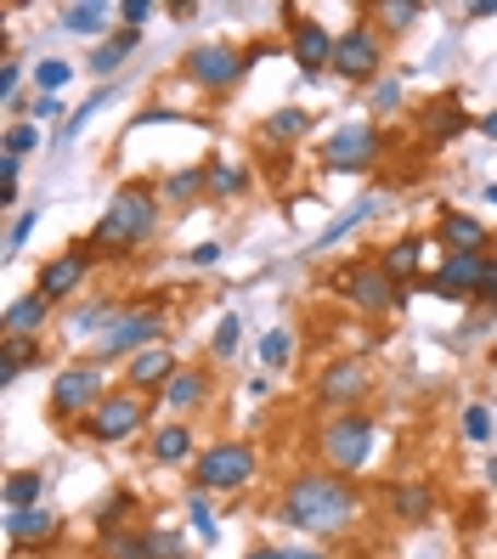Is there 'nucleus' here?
Masks as SVG:
<instances>
[{"label":"nucleus","instance_id":"obj_8","mask_svg":"<svg viewBox=\"0 0 497 559\" xmlns=\"http://www.w3.org/2000/svg\"><path fill=\"white\" fill-rule=\"evenodd\" d=\"M142 424H147V407H142L137 390H108L103 407L85 418V436L103 441V447H114V441H130V436L142 430Z\"/></svg>","mask_w":497,"mask_h":559},{"label":"nucleus","instance_id":"obj_4","mask_svg":"<svg viewBox=\"0 0 497 559\" xmlns=\"http://www.w3.org/2000/svg\"><path fill=\"white\" fill-rule=\"evenodd\" d=\"M267 57V51H238V46H226V40H204V46H192L181 57V74L198 85V91H226V85H238L255 62Z\"/></svg>","mask_w":497,"mask_h":559},{"label":"nucleus","instance_id":"obj_55","mask_svg":"<svg viewBox=\"0 0 497 559\" xmlns=\"http://www.w3.org/2000/svg\"><path fill=\"white\" fill-rule=\"evenodd\" d=\"M486 204H497V181H486Z\"/></svg>","mask_w":497,"mask_h":559},{"label":"nucleus","instance_id":"obj_47","mask_svg":"<svg viewBox=\"0 0 497 559\" xmlns=\"http://www.w3.org/2000/svg\"><path fill=\"white\" fill-rule=\"evenodd\" d=\"M119 17H125V28H142V23L153 17V0H125Z\"/></svg>","mask_w":497,"mask_h":559},{"label":"nucleus","instance_id":"obj_49","mask_svg":"<svg viewBox=\"0 0 497 559\" xmlns=\"http://www.w3.org/2000/svg\"><path fill=\"white\" fill-rule=\"evenodd\" d=\"M215 260H221V243H198L192 249V266H215Z\"/></svg>","mask_w":497,"mask_h":559},{"label":"nucleus","instance_id":"obj_21","mask_svg":"<svg viewBox=\"0 0 497 559\" xmlns=\"http://www.w3.org/2000/svg\"><path fill=\"white\" fill-rule=\"evenodd\" d=\"M379 204H384L379 192H368V199H356V204H351L345 215H334V221L322 226V233H317V243H311V249H334L340 238H351V233H356L362 221H374V215H379Z\"/></svg>","mask_w":497,"mask_h":559},{"label":"nucleus","instance_id":"obj_25","mask_svg":"<svg viewBox=\"0 0 497 559\" xmlns=\"http://www.w3.org/2000/svg\"><path fill=\"white\" fill-rule=\"evenodd\" d=\"M429 249H436V243H424V238H407V243H390V249L379 254V266H384V272H390L395 283H402V288H407L413 266H418V260H424Z\"/></svg>","mask_w":497,"mask_h":559},{"label":"nucleus","instance_id":"obj_46","mask_svg":"<svg viewBox=\"0 0 497 559\" xmlns=\"http://www.w3.org/2000/svg\"><path fill=\"white\" fill-rule=\"evenodd\" d=\"M28 114H35V124H57L69 108H62V96H35V103H28ZM62 124H69V119H62Z\"/></svg>","mask_w":497,"mask_h":559},{"label":"nucleus","instance_id":"obj_12","mask_svg":"<svg viewBox=\"0 0 497 559\" xmlns=\"http://www.w3.org/2000/svg\"><path fill=\"white\" fill-rule=\"evenodd\" d=\"M492 266H497L492 254H447V266L429 277V294H441V300H481Z\"/></svg>","mask_w":497,"mask_h":559},{"label":"nucleus","instance_id":"obj_53","mask_svg":"<svg viewBox=\"0 0 497 559\" xmlns=\"http://www.w3.org/2000/svg\"><path fill=\"white\" fill-rule=\"evenodd\" d=\"M249 559H283V548H255Z\"/></svg>","mask_w":497,"mask_h":559},{"label":"nucleus","instance_id":"obj_29","mask_svg":"<svg viewBox=\"0 0 497 559\" xmlns=\"http://www.w3.org/2000/svg\"><path fill=\"white\" fill-rule=\"evenodd\" d=\"M153 457H158V464H187V457H192V430H187V424L153 430Z\"/></svg>","mask_w":497,"mask_h":559},{"label":"nucleus","instance_id":"obj_37","mask_svg":"<svg viewBox=\"0 0 497 559\" xmlns=\"http://www.w3.org/2000/svg\"><path fill=\"white\" fill-rule=\"evenodd\" d=\"M198 192H210V181H204V170H176L170 181H164V199L170 204H192Z\"/></svg>","mask_w":497,"mask_h":559},{"label":"nucleus","instance_id":"obj_31","mask_svg":"<svg viewBox=\"0 0 497 559\" xmlns=\"http://www.w3.org/2000/svg\"><path fill=\"white\" fill-rule=\"evenodd\" d=\"M238 345H244V322H238V311H226L215 322V334H210V356L215 361H232V356H238Z\"/></svg>","mask_w":497,"mask_h":559},{"label":"nucleus","instance_id":"obj_9","mask_svg":"<svg viewBox=\"0 0 497 559\" xmlns=\"http://www.w3.org/2000/svg\"><path fill=\"white\" fill-rule=\"evenodd\" d=\"M340 294H345V300L356 306V311H395V306H402L407 300V288L402 283H395L384 266H351V272H340V283H334Z\"/></svg>","mask_w":497,"mask_h":559},{"label":"nucleus","instance_id":"obj_44","mask_svg":"<svg viewBox=\"0 0 497 559\" xmlns=\"http://www.w3.org/2000/svg\"><path fill=\"white\" fill-rule=\"evenodd\" d=\"M192 532H198V543H215V514H210L204 491H192Z\"/></svg>","mask_w":497,"mask_h":559},{"label":"nucleus","instance_id":"obj_14","mask_svg":"<svg viewBox=\"0 0 497 559\" xmlns=\"http://www.w3.org/2000/svg\"><path fill=\"white\" fill-rule=\"evenodd\" d=\"M362 396H368V361H356V356L328 361L322 379H317V402L334 407V413H351Z\"/></svg>","mask_w":497,"mask_h":559},{"label":"nucleus","instance_id":"obj_32","mask_svg":"<svg viewBox=\"0 0 497 559\" xmlns=\"http://www.w3.org/2000/svg\"><path fill=\"white\" fill-rule=\"evenodd\" d=\"M288 361H294V334H288V328H272V334L260 340V368H267V373H283Z\"/></svg>","mask_w":497,"mask_h":559},{"label":"nucleus","instance_id":"obj_54","mask_svg":"<svg viewBox=\"0 0 497 559\" xmlns=\"http://www.w3.org/2000/svg\"><path fill=\"white\" fill-rule=\"evenodd\" d=\"M486 480H492V491H497V457H492V464H486Z\"/></svg>","mask_w":497,"mask_h":559},{"label":"nucleus","instance_id":"obj_43","mask_svg":"<svg viewBox=\"0 0 497 559\" xmlns=\"http://www.w3.org/2000/svg\"><path fill=\"white\" fill-rule=\"evenodd\" d=\"M17 91H23V69L7 57V62H0V108H7V114H17Z\"/></svg>","mask_w":497,"mask_h":559},{"label":"nucleus","instance_id":"obj_40","mask_svg":"<svg viewBox=\"0 0 497 559\" xmlns=\"http://www.w3.org/2000/svg\"><path fill=\"white\" fill-rule=\"evenodd\" d=\"M130 509H137V498H130V491H114V498L96 509V525H103V537H108V532H125V514H130Z\"/></svg>","mask_w":497,"mask_h":559},{"label":"nucleus","instance_id":"obj_35","mask_svg":"<svg viewBox=\"0 0 497 559\" xmlns=\"http://www.w3.org/2000/svg\"><path fill=\"white\" fill-rule=\"evenodd\" d=\"M74 80V62H62V57H46L40 69H35V96H57L62 85Z\"/></svg>","mask_w":497,"mask_h":559},{"label":"nucleus","instance_id":"obj_34","mask_svg":"<svg viewBox=\"0 0 497 559\" xmlns=\"http://www.w3.org/2000/svg\"><path fill=\"white\" fill-rule=\"evenodd\" d=\"M35 147H40V124H35V119H28V124H12L7 136H0V158H17V164H23Z\"/></svg>","mask_w":497,"mask_h":559},{"label":"nucleus","instance_id":"obj_17","mask_svg":"<svg viewBox=\"0 0 497 559\" xmlns=\"http://www.w3.org/2000/svg\"><path fill=\"white\" fill-rule=\"evenodd\" d=\"M57 537V514L46 509V503H35V509H7V543L12 548H40V543H51Z\"/></svg>","mask_w":497,"mask_h":559},{"label":"nucleus","instance_id":"obj_23","mask_svg":"<svg viewBox=\"0 0 497 559\" xmlns=\"http://www.w3.org/2000/svg\"><path fill=\"white\" fill-rule=\"evenodd\" d=\"M108 17H114V7H103V0H74V7H62V28L69 35H108Z\"/></svg>","mask_w":497,"mask_h":559},{"label":"nucleus","instance_id":"obj_36","mask_svg":"<svg viewBox=\"0 0 497 559\" xmlns=\"http://www.w3.org/2000/svg\"><path fill=\"white\" fill-rule=\"evenodd\" d=\"M103 559H147V532H108Z\"/></svg>","mask_w":497,"mask_h":559},{"label":"nucleus","instance_id":"obj_10","mask_svg":"<svg viewBox=\"0 0 497 559\" xmlns=\"http://www.w3.org/2000/svg\"><path fill=\"white\" fill-rule=\"evenodd\" d=\"M384 69V40H379V28L374 23H351L345 35H340V46H334V74L340 80H374Z\"/></svg>","mask_w":497,"mask_h":559},{"label":"nucleus","instance_id":"obj_22","mask_svg":"<svg viewBox=\"0 0 497 559\" xmlns=\"http://www.w3.org/2000/svg\"><path fill=\"white\" fill-rule=\"evenodd\" d=\"M204 396H210V384H204V373H198V368H181L170 384H164V407H170V413L204 407Z\"/></svg>","mask_w":497,"mask_h":559},{"label":"nucleus","instance_id":"obj_2","mask_svg":"<svg viewBox=\"0 0 497 559\" xmlns=\"http://www.w3.org/2000/svg\"><path fill=\"white\" fill-rule=\"evenodd\" d=\"M153 233H158V199H153V187H119L114 199H108V210H103V221L91 226L85 249L96 260H125V254H137L142 243H153Z\"/></svg>","mask_w":497,"mask_h":559},{"label":"nucleus","instance_id":"obj_39","mask_svg":"<svg viewBox=\"0 0 497 559\" xmlns=\"http://www.w3.org/2000/svg\"><path fill=\"white\" fill-rule=\"evenodd\" d=\"M204 181H210V192H221V199H232V192H244V170H238V164H226V158H215V164H210Z\"/></svg>","mask_w":497,"mask_h":559},{"label":"nucleus","instance_id":"obj_48","mask_svg":"<svg viewBox=\"0 0 497 559\" xmlns=\"http://www.w3.org/2000/svg\"><path fill=\"white\" fill-rule=\"evenodd\" d=\"M374 103H379V108H395V103H402V80H379Z\"/></svg>","mask_w":497,"mask_h":559},{"label":"nucleus","instance_id":"obj_11","mask_svg":"<svg viewBox=\"0 0 497 559\" xmlns=\"http://www.w3.org/2000/svg\"><path fill=\"white\" fill-rule=\"evenodd\" d=\"M91 266H96V254H91L85 243H74V249H62V254H51L46 266H40V277H35V294H46L51 306H62V300H74V294L85 288V277H91Z\"/></svg>","mask_w":497,"mask_h":559},{"label":"nucleus","instance_id":"obj_51","mask_svg":"<svg viewBox=\"0 0 497 559\" xmlns=\"http://www.w3.org/2000/svg\"><path fill=\"white\" fill-rule=\"evenodd\" d=\"M475 124H481V136H492V142H497V108H492V114H481Z\"/></svg>","mask_w":497,"mask_h":559},{"label":"nucleus","instance_id":"obj_7","mask_svg":"<svg viewBox=\"0 0 497 559\" xmlns=\"http://www.w3.org/2000/svg\"><path fill=\"white\" fill-rule=\"evenodd\" d=\"M322 457H328V469H334V475H356V469L374 457V418L340 413V418L322 430Z\"/></svg>","mask_w":497,"mask_h":559},{"label":"nucleus","instance_id":"obj_18","mask_svg":"<svg viewBox=\"0 0 497 559\" xmlns=\"http://www.w3.org/2000/svg\"><path fill=\"white\" fill-rule=\"evenodd\" d=\"M46 322H51V300L46 294H23V300H12L7 317H0V334L7 340H40Z\"/></svg>","mask_w":497,"mask_h":559},{"label":"nucleus","instance_id":"obj_27","mask_svg":"<svg viewBox=\"0 0 497 559\" xmlns=\"http://www.w3.org/2000/svg\"><path fill=\"white\" fill-rule=\"evenodd\" d=\"M424 130L429 136H458V130H470V114H463L458 96H441V103L424 114Z\"/></svg>","mask_w":497,"mask_h":559},{"label":"nucleus","instance_id":"obj_38","mask_svg":"<svg viewBox=\"0 0 497 559\" xmlns=\"http://www.w3.org/2000/svg\"><path fill=\"white\" fill-rule=\"evenodd\" d=\"M374 17H384V28L402 35V28H413L424 17V7H418V0H384V7H374Z\"/></svg>","mask_w":497,"mask_h":559},{"label":"nucleus","instance_id":"obj_52","mask_svg":"<svg viewBox=\"0 0 497 559\" xmlns=\"http://www.w3.org/2000/svg\"><path fill=\"white\" fill-rule=\"evenodd\" d=\"M283 559H328L322 548H283Z\"/></svg>","mask_w":497,"mask_h":559},{"label":"nucleus","instance_id":"obj_19","mask_svg":"<svg viewBox=\"0 0 497 559\" xmlns=\"http://www.w3.org/2000/svg\"><path fill=\"white\" fill-rule=\"evenodd\" d=\"M436 233H441V243H447L452 254H486V226H481L475 215H463V210H447V204H441Z\"/></svg>","mask_w":497,"mask_h":559},{"label":"nucleus","instance_id":"obj_28","mask_svg":"<svg viewBox=\"0 0 497 559\" xmlns=\"http://www.w3.org/2000/svg\"><path fill=\"white\" fill-rule=\"evenodd\" d=\"M311 136V114L306 108H277L267 114V142H300Z\"/></svg>","mask_w":497,"mask_h":559},{"label":"nucleus","instance_id":"obj_3","mask_svg":"<svg viewBox=\"0 0 497 559\" xmlns=\"http://www.w3.org/2000/svg\"><path fill=\"white\" fill-rule=\"evenodd\" d=\"M255 469H260V457H255V447L249 441H215L210 452H198V464H192V480H198V491L204 498H226V491H244L249 480H255Z\"/></svg>","mask_w":497,"mask_h":559},{"label":"nucleus","instance_id":"obj_13","mask_svg":"<svg viewBox=\"0 0 497 559\" xmlns=\"http://www.w3.org/2000/svg\"><path fill=\"white\" fill-rule=\"evenodd\" d=\"M374 158H379V130L368 119L340 124L334 136L322 142V164H328V170H368Z\"/></svg>","mask_w":497,"mask_h":559},{"label":"nucleus","instance_id":"obj_6","mask_svg":"<svg viewBox=\"0 0 497 559\" xmlns=\"http://www.w3.org/2000/svg\"><path fill=\"white\" fill-rule=\"evenodd\" d=\"M103 361H74L51 379V418L62 424H85L96 407H103Z\"/></svg>","mask_w":497,"mask_h":559},{"label":"nucleus","instance_id":"obj_30","mask_svg":"<svg viewBox=\"0 0 497 559\" xmlns=\"http://www.w3.org/2000/svg\"><path fill=\"white\" fill-rule=\"evenodd\" d=\"M35 503H46V475H35V469L12 475L7 480V509H35Z\"/></svg>","mask_w":497,"mask_h":559},{"label":"nucleus","instance_id":"obj_1","mask_svg":"<svg viewBox=\"0 0 497 559\" xmlns=\"http://www.w3.org/2000/svg\"><path fill=\"white\" fill-rule=\"evenodd\" d=\"M356 514H362V503H356L351 480H345V475H317V469L294 475V480L283 486V503H277V520L294 525V532H311V537H340V532H351Z\"/></svg>","mask_w":497,"mask_h":559},{"label":"nucleus","instance_id":"obj_5","mask_svg":"<svg viewBox=\"0 0 497 559\" xmlns=\"http://www.w3.org/2000/svg\"><path fill=\"white\" fill-rule=\"evenodd\" d=\"M153 345H164V311L158 306H137V311H119L108 322V334L91 345V361H119V356L130 361V356H142Z\"/></svg>","mask_w":497,"mask_h":559},{"label":"nucleus","instance_id":"obj_26","mask_svg":"<svg viewBox=\"0 0 497 559\" xmlns=\"http://www.w3.org/2000/svg\"><path fill=\"white\" fill-rule=\"evenodd\" d=\"M114 96H119V85H103V91H91V96H85V103H80V108L69 114V124H62V130H57V142H74V136H80V130H85V124H91L96 114H103V108L114 103Z\"/></svg>","mask_w":497,"mask_h":559},{"label":"nucleus","instance_id":"obj_16","mask_svg":"<svg viewBox=\"0 0 497 559\" xmlns=\"http://www.w3.org/2000/svg\"><path fill=\"white\" fill-rule=\"evenodd\" d=\"M176 373H181V368H176V350H170V345H153V350H142V356H130L125 384L137 390V396H142V390H158V396H164V384H170Z\"/></svg>","mask_w":497,"mask_h":559},{"label":"nucleus","instance_id":"obj_20","mask_svg":"<svg viewBox=\"0 0 497 559\" xmlns=\"http://www.w3.org/2000/svg\"><path fill=\"white\" fill-rule=\"evenodd\" d=\"M142 46V28H114V35L96 46L91 57H85V74H96V80H108V74H119L125 62H130V51Z\"/></svg>","mask_w":497,"mask_h":559},{"label":"nucleus","instance_id":"obj_45","mask_svg":"<svg viewBox=\"0 0 497 559\" xmlns=\"http://www.w3.org/2000/svg\"><path fill=\"white\" fill-rule=\"evenodd\" d=\"M35 226H40V210H23V215L7 226V254H17V249L28 243V233H35Z\"/></svg>","mask_w":497,"mask_h":559},{"label":"nucleus","instance_id":"obj_24","mask_svg":"<svg viewBox=\"0 0 497 559\" xmlns=\"http://www.w3.org/2000/svg\"><path fill=\"white\" fill-rule=\"evenodd\" d=\"M35 361H40V340H0V384L12 390Z\"/></svg>","mask_w":497,"mask_h":559},{"label":"nucleus","instance_id":"obj_15","mask_svg":"<svg viewBox=\"0 0 497 559\" xmlns=\"http://www.w3.org/2000/svg\"><path fill=\"white\" fill-rule=\"evenodd\" d=\"M334 46H340V35H328V28L311 17V23H294L288 57H294V69L311 80V74H322V69H334Z\"/></svg>","mask_w":497,"mask_h":559},{"label":"nucleus","instance_id":"obj_50","mask_svg":"<svg viewBox=\"0 0 497 559\" xmlns=\"http://www.w3.org/2000/svg\"><path fill=\"white\" fill-rule=\"evenodd\" d=\"M470 17H497V0H470Z\"/></svg>","mask_w":497,"mask_h":559},{"label":"nucleus","instance_id":"obj_33","mask_svg":"<svg viewBox=\"0 0 497 559\" xmlns=\"http://www.w3.org/2000/svg\"><path fill=\"white\" fill-rule=\"evenodd\" d=\"M390 509H395V520H429V491L418 480H407L390 491Z\"/></svg>","mask_w":497,"mask_h":559},{"label":"nucleus","instance_id":"obj_42","mask_svg":"<svg viewBox=\"0 0 497 559\" xmlns=\"http://www.w3.org/2000/svg\"><path fill=\"white\" fill-rule=\"evenodd\" d=\"M463 436H470V441H492V407L486 402L463 407Z\"/></svg>","mask_w":497,"mask_h":559},{"label":"nucleus","instance_id":"obj_41","mask_svg":"<svg viewBox=\"0 0 497 559\" xmlns=\"http://www.w3.org/2000/svg\"><path fill=\"white\" fill-rule=\"evenodd\" d=\"M147 559H187V543H181V532H147Z\"/></svg>","mask_w":497,"mask_h":559}]
</instances>
